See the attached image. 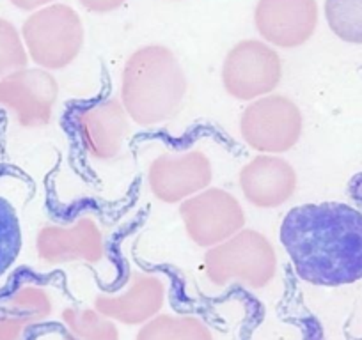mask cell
Here are the masks:
<instances>
[{
	"mask_svg": "<svg viewBox=\"0 0 362 340\" xmlns=\"http://www.w3.org/2000/svg\"><path fill=\"white\" fill-rule=\"evenodd\" d=\"M20 32L30 61L50 73L73 64L86 40L78 11L61 2L30 13Z\"/></svg>",
	"mask_w": 362,
	"mask_h": 340,
	"instance_id": "obj_3",
	"label": "cell"
},
{
	"mask_svg": "<svg viewBox=\"0 0 362 340\" xmlns=\"http://www.w3.org/2000/svg\"><path fill=\"white\" fill-rule=\"evenodd\" d=\"M13 6H15L16 9H20V11H36V9H41L45 8V6H50V4H55L57 0H9Z\"/></svg>",
	"mask_w": 362,
	"mask_h": 340,
	"instance_id": "obj_19",
	"label": "cell"
},
{
	"mask_svg": "<svg viewBox=\"0 0 362 340\" xmlns=\"http://www.w3.org/2000/svg\"><path fill=\"white\" fill-rule=\"evenodd\" d=\"M22 250V227L15 207L0 197V277L4 275Z\"/></svg>",
	"mask_w": 362,
	"mask_h": 340,
	"instance_id": "obj_15",
	"label": "cell"
},
{
	"mask_svg": "<svg viewBox=\"0 0 362 340\" xmlns=\"http://www.w3.org/2000/svg\"><path fill=\"white\" fill-rule=\"evenodd\" d=\"M23 326H25V319L18 315L0 317V340H18Z\"/></svg>",
	"mask_w": 362,
	"mask_h": 340,
	"instance_id": "obj_17",
	"label": "cell"
},
{
	"mask_svg": "<svg viewBox=\"0 0 362 340\" xmlns=\"http://www.w3.org/2000/svg\"><path fill=\"white\" fill-rule=\"evenodd\" d=\"M283 80V59L263 40L238 41L226 55L221 83L229 98L250 103L276 92Z\"/></svg>",
	"mask_w": 362,
	"mask_h": 340,
	"instance_id": "obj_5",
	"label": "cell"
},
{
	"mask_svg": "<svg viewBox=\"0 0 362 340\" xmlns=\"http://www.w3.org/2000/svg\"><path fill=\"white\" fill-rule=\"evenodd\" d=\"M71 126L82 151L95 162H112L123 152L132 121L121 99L103 98L73 110Z\"/></svg>",
	"mask_w": 362,
	"mask_h": 340,
	"instance_id": "obj_9",
	"label": "cell"
},
{
	"mask_svg": "<svg viewBox=\"0 0 362 340\" xmlns=\"http://www.w3.org/2000/svg\"><path fill=\"white\" fill-rule=\"evenodd\" d=\"M34 248L37 259L47 265L98 262L105 255L107 238L95 217L80 214L69 221L43 225L36 232Z\"/></svg>",
	"mask_w": 362,
	"mask_h": 340,
	"instance_id": "obj_11",
	"label": "cell"
},
{
	"mask_svg": "<svg viewBox=\"0 0 362 340\" xmlns=\"http://www.w3.org/2000/svg\"><path fill=\"white\" fill-rule=\"evenodd\" d=\"M204 261L208 275L217 282L238 279L261 286L276 272L277 253L263 232L245 227L221 245L208 248Z\"/></svg>",
	"mask_w": 362,
	"mask_h": 340,
	"instance_id": "obj_8",
	"label": "cell"
},
{
	"mask_svg": "<svg viewBox=\"0 0 362 340\" xmlns=\"http://www.w3.org/2000/svg\"><path fill=\"white\" fill-rule=\"evenodd\" d=\"M187 92L185 69L165 44L137 48L121 73L119 99L132 123L141 128L173 121L183 110Z\"/></svg>",
	"mask_w": 362,
	"mask_h": 340,
	"instance_id": "obj_2",
	"label": "cell"
},
{
	"mask_svg": "<svg viewBox=\"0 0 362 340\" xmlns=\"http://www.w3.org/2000/svg\"><path fill=\"white\" fill-rule=\"evenodd\" d=\"M59 82L41 68H22L0 78V109L22 130H43L54 121Z\"/></svg>",
	"mask_w": 362,
	"mask_h": 340,
	"instance_id": "obj_7",
	"label": "cell"
},
{
	"mask_svg": "<svg viewBox=\"0 0 362 340\" xmlns=\"http://www.w3.org/2000/svg\"><path fill=\"white\" fill-rule=\"evenodd\" d=\"M329 29L350 44H362V0H325L323 6Z\"/></svg>",
	"mask_w": 362,
	"mask_h": 340,
	"instance_id": "obj_14",
	"label": "cell"
},
{
	"mask_svg": "<svg viewBox=\"0 0 362 340\" xmlns=\"http://www.w3.org/2000/svg\"><path fill=\"white\" fill-rule=\"evenodd\" d=\"M238 186L252 207L277 210L297 193L298 174L283 156L256 154L240 169Z\"/></svg>",
	"mask_w": 362,
	"mask_h": 340,
	"instance_id": "obj_13",
	"label": "cell"
},
{
	"mask_svg": "<svg viewBox=\"0 0 362 340\" xmlns=\"http://www.w3.org/2000/svg\"><path fill=\"white\" fill-rule=\"evenodd\" d=\"M29 54L22 32L13 22L0 18V78L29 66Z\"/></svg>",
	"mask_w": 362,
	"mask_h": 340,
	"instance_id": "obj_16",
	"label": "cell"
},
{
	"mask_svg": "<svg viewBox=\"0 0 362 340\" xmlns=\"http://www.w3.org/2000/svg\"><path fill=\"white\" fill-rule=\"evenodd\" d=\"M214 163L201 149L162 152L148 166V188L158 202L180 206L211 186Z\"/></svg>",
	"mask_w": 362,
	"mask_h": 340,
	"instance_id": "obj_10",
	"label": "cell"
},
{
	"mask_svg": "<svg viewBox=\"0 0 362 340\" xmlns=\"http://www.w3.org/2000/svg\"><path fill=\"white\" fill-rule=\"evenodd\" d=\"M0 159H2V145H0Z\"/></svg>",
	"mask_w": 362,
	"mask_h": 340,
	"instance_id": "obj_20",
	"label": "cell"
},
{
	"mask_svg": "<svg viewBox=\"0 0 362 340\" xmlns=\"http://www.w3.org/2000/svg\"><path fill=\"white\" fill-rule=\"evenodd\" d=\"M86 11L95 13V15H107V13L117 11L127 4V0H78Z\"/></svg>",
	"mask_w": 362,
	"mask_h": 340,
	"instance_id": "obj_18",
	"label": "cell"
},
{
	"mask_svg": "<svg viewBox=\"0 0 362 340\" xmlns=\"http://www.w3.org/2000/svg\"><path fill=\"white\" fill-rule=\"evenodd\" d=\"M304 114L286 95L272 92L247 103L240 116L242 140L256 154H286L300 142Z\"/></svg>",
	"mask_w": 362,
	"mask_h": 340,
	"instance_id": "obj_4",
	"label": "cell"
},
{
	"mask_svg": "<svg viewBox=\"0 0 362 340\" xmlns=\"http://www.w3.org/2000/svg\"><path fill=\"white\" fill-rule=\"evenodd\" d=\"M279 239L295 273L320 287L362 279V213L343 202L295 206L284 214Z\"/></svg>",
	"mask_w": 362,
	"mask_h": 340,
	"instance_id": "obj_1",
	"label": "cell"
},
{
	"mask_svg": "<svg viewBox=\"0 0 362 340\" xmlns=\"http://www.w3.org/2000/svg\"><path fill=\"white\" fill-rule=\"evenodd\" d=\"M187 238L199 248H214L245 229L247 214L235 193L221 186L203 192L177 206Z\"/></svg>",
	"mask_w": 362,
	"mask_h": 340,
	"instance_id": "obj_6",
	"label": "cell"
},
{
	"mask_svg": "<svg viewBox=\"0 0 362 340\" xmlns=\"http://www.w3.org/2000/svg\"><path fill=\"white\" fill-rule=\"evenodd\" d=\"M320 22L316 0H257L254 27L264 43L293 50L315 36Z\"/></svg>",
	"mask_w": 362,
	"mask_h": 340,
	"instance_id": "obj_12",
	"label": "cell"
}]
</instances>
